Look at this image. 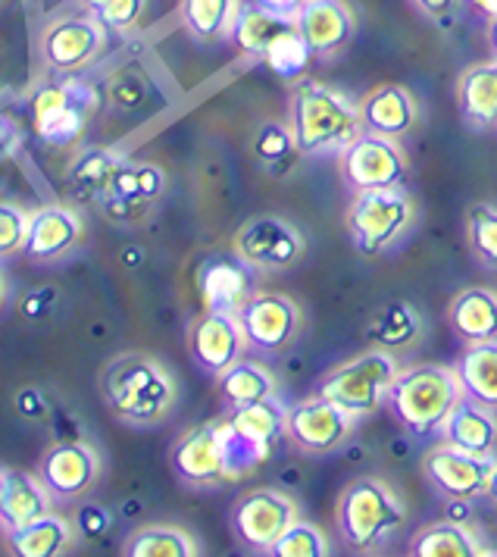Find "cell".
I'll use <instances>...</instances> for the list:
<instances>
[{
    "mask_svg": "<svg viewBox=\"0 0 497 557\" xmlns=\"http://www.w3.org/2000/svg\"><path fill=\"white\" fill-rule=\"evenodd\" d=\"M100 398L125 426H160L178 401V385L170 367L157 357L128 351L113 357L100 373Z\"/></svg>",
    "mask_w": 497,
    "mask_h": 557,
    "instance_id": "cell-1",
    "label": "cell"
},
{
    "mask_svg": "<svg viewBox=\"0 0 497 557\" xmlns=\"http://www.w3.org/2000/svg\"><path fill=\"white\" fill-rule=\"evenodd\" d=\"M288 128L303 157H338L363 135L360 103L325 82L300 78L288 98Z\"/></svg>",
    "mask_w": 497,
    "mask_h": 557,
    "instance_id": "cell-2",
    "label": "cell"
},
{
    "mask_svg": "<svg viewBox=\"0 0 497 557\" xmlns=\"http://www.w3.org/2000/svg\"><path fill=\"white\" fill-rule=\"evenodd\" d=\"M407 523V505L382 476H357L335 507V527L353 555L385 552Z\"/></svg>",
    "mask_w": 497,
    "mask_h": 557,
    "instance_id": "cell-3",
    "label": "cell"
},
{
    "mask_svg": "<svg viewBox=\"0 0 497 557\" xmlns=\"http://www.w3.org/2000/svg\"><path fill=\"white\" fill-rule=\"evenodd\" d=\"M463 398L457 370L445 363L403 367L388 392V410L403 430L417 438H432L445 430L450 410Z\"/></svg>",
    "mask_w": 497,
    "mask_h": 557,
    "instance_id": "cell-4",
    "label": "cell"
},
{
    "mask_svg": "<svg viewBox=\"0 0 497 557\" xmlns=\"http://www.w3.org/2000/svg\"><path fill=\"white\" fill-rule=\"evenodd\" d=\"M413 223H417V203L403 185L357 191L345 213L350 245L363 257H378L398 248L400 238L413 228Z\"/></svg>",
    "mask_w": 497,
    "mask_h": 557,
    "instance_id": "cell-5",
    "label": "cell"
},
{
    "mask_svg": "<svg viewBox=\"0 0 497 557\" xmlns=\"http://www.w3.org/2000/svg\"><path fill=\"white\" fill-rule=\"evenodd\" d=\"M398 373L400 363L395 351L370 348L363 355L332 367L320 380L316 392L363 420L388 401V392L398 380Z\"/></svg>",
    "mask_w": 497,
    "mask_h": 557,
    "instance_id": "cell-6",
    "label": "cell"
},
{
    "mask_svg": "<svg viewBox=\"0 0 497 557\" xmlns=\"http://www.w3.org/2000/svg\"><path fill=\"white\" fill-rule=\"evenodd\" d=\"M98 91L75 76H63V82L41 85L28 101L32 132L48 148H66L82 138L91 116L98 113Z\"/></svg>",
    "mask_w": 497,
    "mask_h": 557,
    "instance_id": "cell-7",
    "label": "cell"
},
{
    "mask_svg": "<svg viewBox=\"0 0 497 557\" xmlns=\"http://www.w3.org/2000/svg\"><path fill=\"white\" fill-rule=\"evenodd\" d=\"M338 176L350 195L375 191V188H400L410 176V157L398 138L363 132L338 153Z\"/></svg>",
    "mask_w": 497,
    "mask_h": 557,
    "instance_id": "cell-8",
    "label": "cell"
},
{
    "mask_svg": "<svg viewBox=\"0 0 497 557\" xmlns=\"http://www.w3.org/2000/svg\"><path fill=\"white\" fill-rule=\"evenodd\" d=\"M295 520H300L298 502L278 488H250L232 505V513H228V527L235 532V539L260 555H270L275 542Z\"/></svg>",
    "mask_w": 497,
    "mask_h": 557,
    "instance_id": "cell-9",
    "label": "cell"
},
{
    "mask_svg": "<svg viewBox=\"0 0 497 557\" xmlns=\"http://www.w3.org/2000/svg\"><path fill=\"white\" fill-rule=\"evenodd\" d=\"M357 423H360V417H353L350 410L338 407L316 392L295 407H288L285 438L303 455L325 457L348 445Z\"/></svg>",
    "mask_w": 497,
    "mask_h": 557,
    "instance_id": "cell-10",
    "label": "cell"
},
{
    "mask_svg": "<svg viewBox=\"0 0 497 557\" xmlns=\"http://www.w3.org/2000/svg\"><path fill=\"white\" fill-rule=\"evenodd\" d=\"M41 63L53 76H78L107 48V28L91 13H73L48 23L38 38Z\"/></svg>",
    "mask_w": 497,
    "mask_h": 557,
    "instance_id": "cell-11",
    "label": "cell"
},
{
    "mask_svg": "<svg viewBox=\"0 0 497 557\" xmlns=\"http://www.w3.org/2000/svg\"><path fill=\"white\" fill-rule=\"evenodd\" d=\"M232 251L238 253L250 270L282 273L303 260L307 238L282 216H253L235 232Z\"/></svg>",
    "mask_w": 497,
    "mask_h": 557,
    "instance_id": "cell-12",
    "label": "cell"
},
{
    "mask_svg": "<svg viewBox=\"0 0 497 557\" xmlns=\"http://www.w3.org/2000/svg\"><path fill=\"white\" fill-rule=\"evenodd\" d=\"M497 457L473 455L453 445H435L423 455V476L428 488L445 502H473L485 495Z\"/></svg>",
    "mask_w": 497,
    "mask_h": 557,
    "instance_id": "cell-13",
    "label": "cell"
},
{
    "mask_svg": "<svg viewBox=\"0 0 497 557\" xmlns=\"http://www.w3.org/2000/svg\"><path fill=\"white\" fill-rule=\"evenodd\" d=\"M170 467L175 480L188 488H216L228 482L223 457V432L220 420H207L175 438L170 451Z\"/></svg>",
    "mask_w": 497,
    "mask_h": 557,
    "instance_id": "cell-14",
    "label": "cell"
},
{
    "mask_svg": "<svg viewBox=\"0 0 497 557\" xmlns=\"http://www.w3.org/2000/svg\"><path fill=\"white\" fill-rule=\"evenodd\" d=\"M248 332L238 313L203 310L188 330V355L210 376H223L228 367L248 355Z\"/></svg>",
    "mask_w": 497,
    "mask_h": 557,
    "instance_id": "cell-15",
    "label": "cell"
},
{
    "mask_svg": "<svg viewBox=\"0 0 497 557\" xmlns=\"http://www.w3.org/2000/svg\"><path fill=\"white\" fill-rule=\"evenodd\" d=\"M248 342L260 355H282L295 345L300 332V307L278 292H253L238 310Z\"/></svg>",
    "mask_w": 497,
    "mask_h": 557,
    "instance_id": "cell-16",
    "label": "cell"
},
{
    "mask_svg": "<svg viewBox=\"0 0 497 557\" xmlns=\"http://www.w3.org/2000/svg\"><path fill=\"white\" fill-rule=\"evenodd\" d=\"M41 482L50 488V495L57 502H75L82 495H88L100 480V455L95 445L88 442H57L38 460L35 470Z\"/></svg>",
    "mask_w": 497,
    "mask_h": 557,
    "instance_id": "cell-17",
    "label": "cell"
},
{
    "mask_svg": "<svg viewBox=\"0 0 497 557\" xmlns=\"http://www.w3.org/2000/svg\"><path fill=\"white\" fill-rule=\"evenodd\" d=\"M85 242V220L70 203H41L28 213L23 257L32 263H57Z\"/></svg>",
    "mask_w": 497,
    "mask_h": 557,
    "instance_id": "cell-18",
    "label": "cell"
},
{
    "mask_svg": "<svg viewBox=\"0 0 497 557\" xmlns=\"http://www.w3.org/2000/svg\"><path fill=\"white\" fill-rule=\"evenodd\" d=\"M166 191V173L148 160H128L116 166L107 191L100 195V207L113 216V223H128L141 216L150 203H157Z\"/></svg>",
    "mask_w": 497,
    "mask_h": 557,
    "instance_id": "cell-19",
    "label": "cell"
},
{
    "mask_svg": "<svg viewBox=\"0 0 497 557\" xmlns=\"http://www.w3.org/2000/svg\"><path fill=\"white\" fill-rule=\"evenodd\" d=\"M298 28L313 57H335L357 35V16L345 0H303L298 10Z\"/></svg>",
    "mask_w": 497,
    "mask_h": 557,
    "instance_id": "cell-20",
    "label": "cell"
},
{
    "mask_svg": "<svg viewBox=\"0 0 497 557\" xmlns=\"http://www.w3.org/2000/svg\"><path fill=\"white\" fill-rule=\"evenodd\" d=\"M360 120H363V132H375V135L403 141L420 126L423 107L417 101V95L403 85H378V88L363 95Z\"/></svg>",
    "mask_w": 497,
    "mask_h": 557,
    "instance_id": "cell-21",
    "label": "cell"
},
{
    "mask_svg": "<svg viewBox=\"0 0 497 557\" xmlns=\"http://www.w3.org/2000/svg\"><path fill=\"white\" fill-rule=\"evenodd\" d=\"M53 510V495L38 473L0 467V530L16 532Z\"/></svg>",
    "mask_w": 497,
    "mask_h": 557,
    "instance_id": "cell-22",
    "label": "cell"
},
{
    "mask_svg": "<svg viewBox=\"0 0 497 557\" xmlns=\"http://www.w3.org/2000/svg\"><path fill=\"white\" fill-rule=\"evenodd\" d=\"M200 301L203 310L238 313L253 295L250 288V267L232 251V257H213L200 267Z\"/></svg>",
    "mask_w": 497,
    "mask_h": 557,
    "instance_id": "cell-23",
    "label": "cell"
},
{
    "mask_svg": "<svg viewBox=\"0 0 497 557\" xmlns=\"http://www.w3.org/2000/svg\"><path fill=\"white\" fill-rule=\"evenodd\" d=\"M453 98L467 126L479 132L497 128V57L467 66L457 78Z\"/></svg>",
    "mask_w": 497,
    "mask_h": 557,
    "instance_id": "cell-24",
    "label": "cell"
},
{
    "mask_svg": "<svg viewBox=\"0 0 497 557\" xmlns=\"http://www.w3.org/2000/svg\"><path fill=\"white\" fill-rule=\"evenodd\" d=\"M448 323L463 345L497 338V288L492 285L460 288L448 307Z\"/></svg>",
    "mask_w": 497,
    "mask_h": 557,
    "instance_id": "cell-25",
    "label": "cell"
},
{
    "mask_svg": "<svg viewBox=\"0 0 497 557\" xmlns=\"http://www.w3.org/2000/svg\"><path fill=\"white\" fill-rule=\"evenodd\" d=\"M445 442L453 448L473 451V455L495 457L497 455V410L479 405L473 398H460L457 407L450 410L445 423Z\"/></svg>",
    "mask_w": 497,
    "mask_h": 557,
    "instance_id": "cell-26",
    "label": "cell"
},
{
    "mask_svg": "<svg viewBox=\"0 0 497 557\" xmlns=\"http://www.w3.org/2000/svg\"><path fill=\"white\" fill-rule=\"evenodd\" d=\"M7 542L16 557H63L75 548L78 530L70 517L50 510L45 517L32 520L23 530L10 532Z\"/></svg>",
    "mask_w": 497,
    "mask_h": 557,
    "instance_id": "cell-27",
    "label": "cell"
},
{
    "mask_svg": "<svg viewBox=\"0 0 497 557\" xmlns=\"http://www.w3.org/2000/svg\"><path fill=\"white\" fill-rule=\"evenodd\" d=\"M407 555L413 557H482L488 555L479 532L467 520H438L417 532L407 545Z\"/></svg>",
    "mask_w": 497,
    "mask_h": 557,
    "instance_id": "cell-28",
    "label": "cell"
},
{
    "mask_svg": "<svg viewBox=\"0 0 497 557\" xmlns=\"http://www.w3.org/2000/svg\"><path fill=\"white\" fill-rule=\"evenodd\" d=\"M241 16V0H178V20L198 45H220L232 38Z\"/></svg>",
    "mask_w": 497,
    "mask_h": 557,
    "instance_id": "cell-29",
    "label": "cell"
},
{
    "mask_svg": "<svg viewBox=\"0 0 497 557\" xmlns=\"http://www.w3.org/2000/svg\"><path fill=\"white\" fill-rule=\"evenodd\" d=\"M423 338V317L420 310L407 301H388L373 313L370 326H366V342L370 348L382 351H400V348H413Z\"/></svg>",
    "mask_w": 497,
    "mask_h": 557,
    "instance_id": "cell-30",
    "label": "cell"
},
{
    "mask_svg": "<svg viewBox=\"0 0 497 557\" xmlns=\"http://www.w3.org/2000/svg\"><path fill=\"white\" fill-rule=\"evenodd\" d=\"M453 370L467 398L497 410V338L467 345L457 357Z\"/></svg>",
    "mask_w": 497,
    "mask_h": 557,
    "instance_id": "cell-31",
    "label": "cell"
},
{
    "mask_svg": "<svg viewBox=\"0 0 497 557\" xmlns=\"http://www.w3.org/2000/svg\"><path fill=\"white\" fill-rule=\"evenodd\" d=\"M295 26H298L295 16H278V13H270V10L257 7V3H248V7H241V16H238V23L232 28L228 41L241 53H248V57L263 63L266 51Z\"/></svg>",
    "mask_w": 497,
    "mask_h": 557,
    "instance_id": "cell-32",
    "label": "cell"
},
{
    "mask_svg": "<svg viewBox=\"0 0 497 557\" xmlns=\"http://www.w3.org/2000/svg\"><path fill=\"white\" fill-rule=\"evenodd\" d=\"M125 557H198V539L173 523H148L123 542Z\"/></svg>",
    "mask_w": 497,
    "mask_h": 557,
    "instance_id": "cell-33",
    "label": "cell"
},
{
    "mask_svg": "<svg viewBox=\"0 0 497 557\" xmlns=\"http://www.w3.org/2000/svg\"><path fill=\"white\" fill-rule=\"evenodd\" d=\"M216 382H220V395H223V405L228 410L275 395L273 373L260 360H248V357H241L235 367H228L223 376H216Z\"/></svg>",
    "mask_w": 497,
    "mask_h": 557,
    "instance_id": "cell-34",
    "label": "cell"
},
{
    "mask_svg": "<svg viewBox=\"0 0 497 557\" xmlns=\"http://www.w3.org/2000/svg\"><path fill=\"white\" fill-rule=\"evenodd\" d=\"M220 432H223V457L228 482H238L250 476L266 460V455H270V445H263V442H257L245 430H238L228 417L220 420Z\"/></svg>",
    "mask_w": 497,
    "mask_h": 557,
    "instance_id": "cell-35",
    "label": "cell"
},
{
    "mask_svg": "<svg viewBox=\"0 0 497 557\" xmlns=\"http://www.w3.org/2000/svg\"><path fill=\"white\" fill-rule=\"evenodd\" d=\"M123 160V153L110 151V148H85L70 166V185L100 201V195L107 191L110 178Z\"/></svg>",
    "mask_w": 497,
    "mask_h": 557,
    "instance_id": "cell-36",
    "label": "cell"
},
{
    "mask_svg": "<svg viewBox=\"0 0 497 557\" xmlns=\"http://www.w3.org/2000/svg\"><path fill=\"white\" fill-rule=\"evenodd\" d=\"M228 420L253 435L257 442L263 445H273L278 435H285V423H288V407L282 405L278 398H263V401H253L245 407H232L228 410Z\"/></svg>",
    "mask_w": 497,
    "mask_h": 557,
    "instance_id": "cell-37",
    "label": "cell"
},
{
    "mask_svg": "<svg viewBox=\"0 0 497 557\" xmlns=\"http://www.w3.org/2000/svg\"><path fill=\"white\" fill-rule=\"evenodd\" d=\"M253 157L270 173H285L282 166L298 163V157H303V153L298 151V141H295L288 123L270 120V123H263V126L257 128V135H253Z\"/></svg>",
    "mask_w": 497,
    "mask_h": 557,
    "instance_id": "cell-38",
    "label": "cell"
},
{
    "mask_svg": "<svg viewBox=\"0 0 497 557\" xmlns=\"http://www.w3.org/2000/svg\"><path fill=\"white\" fill-rule=\"evenodd\" d=\"M467 242L485 270H497V203H473L467 210Z\"/></svg>",
    "mask_w": 497,
    "mask_h": 557,
    "instance_id": "cell-39",
    "label": "cell"
},
{
    "mask_svg": "<svg viewBox=\"0 0 497 557\" xmlns=\"http://www.w3.org/2000/svg\"><path fill=\"white\" fill-rule=\"evenodd\" d=\"M310 57H313V51L307 48L300 28L295 26L291 32H285L273 48L266 51L263 63H266L278 78H285V82H300L303 73H307V66H310Z\"/></svg>",
    "mask_w": 497,
    "mask_h": 557,
    "instance_id": "cell-40",
    "label": "cell"
},
{
    "mask_svg": "<svg viewBox=\"0 0 497 557\" xmlns=\"http://www.w3.org/2000/svg\"><path fill=\"white\" fill-rule=\"evenodd\" d=\"M82 10L91 13L107 32H132L141 23L148 0H82Z\"/></svg>",
    "mask_w": 497,
    "mask_h": 557,
    "instance_id": "cell-41",
    "label": "cell"
},
{
    "mask_svg": "<svg viewBox=\"0 0 497 557\" xmlns=\"http://www.w3.org/2000/svg\"><path fill=\"white\" fill-rule=\"evenodd\" d=\"M273 557H328L332 548H328V539L323 535L320 527L307 523V520H295L285 535L273 545Z\"/></svg>",
    "mask_w": 497,
    "mask_h": 557,
    "instance_id": "cell-42",
    "label": "cell"
},
{
    "mask_svg": "<svg viewBox=\"0 0 497 557\" xmlns=\"http://www.w3.org/2000/svg\"><path fill=\"white\" fill-rule=\"evenodd\" d=\"M28 213L20 203L0 201V260L16 257L25 248V235H28Z\"/></svg>",
    "mask_w": 497,
    "mask_h": 557,
    "instance_id": "cell-43",
    "label": "cell"
},
{
    "mask_svg": "<svg viewBox=\"0 0 497 557\" xmlns=\"http://www.w3.org/2000/svg\"><path fill=\"white\" fill-rule=\"evenodd\" d=\"M420 13H423L428 23L435 26H453L457 20V10H460V0H410Z\"/></svg>",
    "mask_w": 497,
    "mask_h": 557,
    "instance_id": "cell-44",
    "label": "cell"
},
{
    "mask_svg": "<svg viewBox=\"0 0 497 557\" xmlns=\"http://www.w3.org/2000/svg\"><path fill=\"white\" fill-rule=\"evenodd\" d=\"M78 532L82 535H88V539H98L103 532L110 530V523H113V517H110V510H103L100 505H82L78 510Z\"/></svg>",
    "mask_w": 497,
    "mask_h": 557,
    "instance_id": "cell-45",
    "label": "cell"
},
{
    "mask_svg": "<svg viewBox=\"0 0 497 557\" xmlns=\"http://www.w3.org/2000/svg\"><path fill=\"white\" fill-rule=\"evenodd\" d=\"M270 13H278V16H298V10L303 7V0H250Z\"/></svg>",
    "mask_w": 497,
    "mask_h": 557,
    "instance_id": "cell-46",
    "label": "cell"
},
{
    "mask_svg": "<svg viewBox=\"0 0 497 557\" xmlns=\"http://www.w3.org/2000/svg\"><path fill=\"white\" fill-rule=\"evenodd\" d=\"M467 7H470V10H475V13H479L485 23L497 16V0H467Z\"/></svg>",
    "mask_w": 497,
    "mask_h": 557,
    "instance_id": "cell-47",
    "label": "cell"
},
{
    "mask_svg": "<svg viewBox=\"0 0 497 557\" xmlns=\"http://www.w3.org/2000/svg\"><path fill=\"white\" fill-rule=\"evenodd\" d=\"M485 41H488V48H492V57H497V16L495 20H488V26H485Z\"/></svg>",
    "mask_w": 497,
    "mask_h": 557,
    "instance_id": "cell-48",
    "label": "cell"
},
{
    "mask_svg": "<svg viewBox=\"0 0 497 557\" xmlns=\"http://www.w3.org/2000/svg\"><path fill=\"white\" fill-rule=\"evenodd\" d=\"M485 495L492 498V505L497 507V463H495V473H492V480H488V488H485Z\"/></svg>",
    "mask_w": 497,
    "mask_h": 557,
    "instance_id": "cell-49",
    "label": "cell"
},
{
    "mask_svg": "<svg viewBox=\"0 0 497 557\" xmlns=\"http://www.w3.org/2000/svg\"><path fill=\"white\" fill-rule=\"evenodd\" d=\"M3 301H7V278L0 273V307H3Z\"/></svg>",
    "mask_w": 497,
    "mask_h": 557,
    "instance_id": "cell-50",
    "label": "cell"
}]
</instances>
